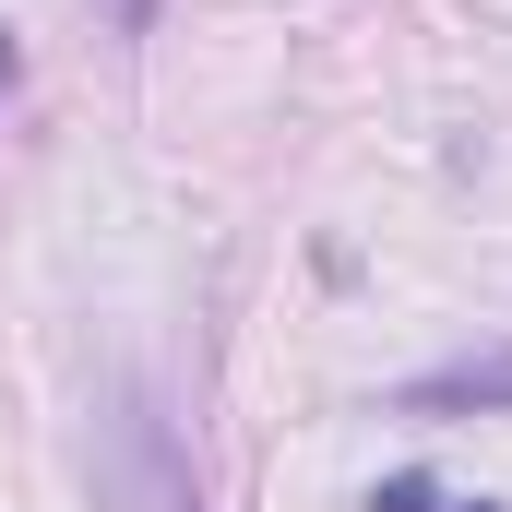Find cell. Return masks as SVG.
I'll list each match as a JSON object with an SVG mask.
<instances>
[{"label":"cell","mask_w":512,"mask_h":512,"mask_svg":"<svg viewBox=\"0 0 512 512\" xmlns=\"http://www.w3.org/2000/svg\"><path fill=\"white\" fill-rule=\"evenodd\" d=\"M84 477H96V512H203V465H191V441H179V417H167L155 382L96 393Z\"/></svg>","instance_id":"6da1fadb"},{"label":"cell","mask_w":512,"mask_h":512,"mask_svg":"<svg viewBox=\"0 0 512 512\" xmlns=\"http://www.w3.org/2000/svg\"><path fill=\"white\" fill-rule=\"evenodd\" d=\"M453 405H512V346H501V358H453V370L405 382V417H453Z\"/></svg>","instance_id":"7a4b0ae2"},{"label":"cell","mask_w":512,"mask_h":512,"mask_svg":"<svg viewBox=\"0 0 512 512\" xmlns=\"http://www.w3.org/2000/svg\"><path fill=\"white\" fill-rule=\"evenodd\" d=\"M370 512H441V489H429V477H382V501Z\"/></svg>","instance_id":"3957f363"},{"label":"cell","mask_w":512,"mask_h":512,"mask_svg":"<svg viewBox=\"0 0 512 512\" xmlns=\"http://www.w3.org/2000/svg\"><path fill=\"white\" fill-rule=\"evenodd\" d=\"M120 24H131V36H143V24H155V0H120Z\"/></svg>","instance_id":"277c9868"},{"label":"cell","mask_w":512,"mask_h":512,"mask_svg":"<svg viewBox=\"0 0 512 512\" xmlns=\"http://www.w3.org/2000/svg\"><path fill=\"white\" fill-rule=\"evenodd\" d=\"M12 72H24V60H12V36H0V96H12Z\"/></svg>","instance_id":"5b68a950"},{"label":"cell","mask_w":512,"mask_h":512,"mask_svg":"<svg viewBox=\"0 0 512 512\" xmlns=\"http://www.w3.org/2000/svg\"><path fill=\"white\" fill-rule=\"evenodd\" d=\"M453 512H501V501H453Z\"/></svg>","instance_id":"8992f818"}]
</instances>
